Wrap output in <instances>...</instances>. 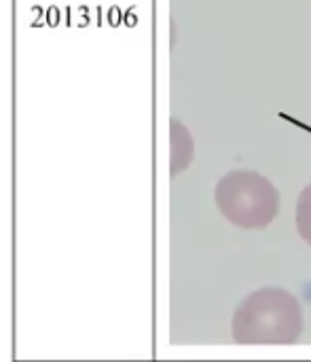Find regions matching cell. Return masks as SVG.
I'll use <instances>...</instances> for the list:
<instances>
[{
	"label": "cell",
	"instance_id": "1",
	"mask_svg": "<svg viewBox=\"0 0 311 362\" xmlns=\"http://www.w3.org/2000/svg\"><path fill=\"white\" fill-rule=\"evenodd\" d=\"M299 299L280 286L250 293L233 312L231 337L240 346H293L303 333Z\"/></svg>",
	"mask_w": 311,
	"mask_h": 362
},
{
	"label": "cell",
	"instance_id": "2",
	"mask_svg": "<svg viewBox=\"0 0 311 362\" xmlns=\"http://www.w3.org/2000/svg\"><path fill=\"white\" fill-rule=\"evenodd\" d=\"M214 202L231 225L248 231L269 227L280 212V191L254 170L227 172L214 189Z\"/></svg>",
	"mask_w": 311,
	"mask_h": 362
},
{
	"label": "cell",
	"instance_id": "3",
	"mask_svg": "<svg viewBox=\"0 0 311 362\" xmlns=\"http://www.w3.org/2000/svg\"><path fill=\"white\" fill-rule=\"evenodd\" d=\"M195 155V142L191 132L178 121L170 119V174L176 176L184 172Z\"/></svg>",
	"mask_w": 311,
	"mask_h": 362
},
{
	"label": "cell",
	"instance_id": "4",
	"mask_svg": "<svg viewBox=\"0 0 311 362\" xmlns=\"http://www.w3.org/2000/svg\"><path fill=\"white\" fill-rule=\"evenodd\" d=\"M297 231L311 246V182L297 199Z\"/></svg>",
	"mask_w": 311,
	"mask_h": 362
}]
</instances>
